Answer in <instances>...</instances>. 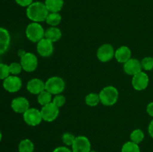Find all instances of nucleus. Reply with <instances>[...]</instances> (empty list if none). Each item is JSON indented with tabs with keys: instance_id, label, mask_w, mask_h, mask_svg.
Listing matches in <instances>:
<instances>
[{
	"instance_id": "f257e3e1",
	"label": "nucleus",
	"mask_w": 153,
	"mask_h": 152,
	"mask_svg": "<svg viewBox=\"0 0 153 152\" xmlns=\"http://www.w3.org/2000/svg\"><path fill=\"white\" fill-rule=\"evenodd\" d=\"M49 10L44 3L35 1L30 4L26 9V15L28 19L34 22H41L46 21L49 14Z\"/></svg>"
},
{
	"instance_id": "f03ea898",
	"label": "nucleus",
	"mask_w": 153,
	"mask_h": 152,
	"mask_svg": "<svg viewBox=\"0 0 153 152\" xmlns=\"http://www.w3.org/2000/svg\"><path fill=\"white\" fill-rule=\"evenodd\" d=\"M100 102L105 106H112L115 104L119 98L117 89L113 86H108L103 88L99 93Z\"/></svg>"
},
{
	"instance_id": "7ed1b4c3",
	"label": "nucleus",
	"mask_w": 153,
	"mask_h": 152,
	"mask_svg": "<svg viewBox=\"0 0 153 152\" xmlns=\"http://www.w3.org/2000/svg\"><path fill=\"white\" fill-rule=\"evenodd\" d=\"M25 34L30 41L33 43H38L40 40L44 38L45 31L39 22H33L27 26Z\"/></svg>"
},
{
	"instance_id": "20e7f679",
	"label": "nucleus",
	"mask_w": 153,
	"mask_h": 152,
	"mask_svg": "<svg viewBox=\"0 0 153 152\" xmlns=\"http://www.w3.org/2000/svg\"><path fill=\"white\" fill-rule=\"evenodd\" d=\"M65 89V82L58 76L51 77L45 82V89L52 95L61 94Z\"/></svg>"
},
{
	"instance_id": "39448f33",
	"label": "nucleus",
	"mask_w": 153,
	"mask_h": 152,
	"mask_svg": "<svg viewBox=\"0 0 153 152\" xmlns=\"http://www.w3.org/2000/svg\"><path fill=\"white\" fill-rule=\"evenodd\" d=\"M20 64L24 71L31 72L37 69L38 61L35 55L31 52H26L21 56Z\"/></svg>"
},
{
	"instance_id": "423d86ee",
	"label": "nucleus",
	"mask_w": 153,
	"mask_h": 152,
	"mask_svg": "<svg viewBox=\"0 0 153 152\" xmlns=\"http://www.w3.org/2000/svg\"><path fill=\"white\" fill-rule=\"evenodd\" d=\"M23 119L27 125L30 126H37L41 123L43 118L40 110L36 108H28L23 113Z\"/></svg>"
},
{
	"instance_id": "0eeeda50",
	"label": "nucleus",
	"mask_w": 153,
	"mask_h": 152,
	"mask_svg": "<svg viewBox=\"0 0 153 152\" xmlns=\"http://www.w3.org/2000/svg\"><path fill=\"white\" fill-rule=\"evenodd\" d=\"M43 120L51 122L57 119L59 115V108L55 105L52 102L42 107L40 110Z\"/></svg>"
},
{
	"instance_id": "6e6552de",
	"label": "nucleus",
	"mask_w": 153,
	"mask_h": 152,
	"mask_svg": "<svg viewBox=\"0 0 153 152\" xmlns=\"http://www.w3.org/2000/svg\"><path fill=\"white\" fill-rule=\"evenodd\" d=\"M115 51L113 46L108 43H105L100 46L97 50V58L101 62L105 63L110 61L114 57Z\"/></svg>"
},
{
	"instance_id": "1a4fd4ad",
	"label": "nucleus",
	"mask_w": 153,
	"mask_h": 152,
	"mask_svg": "<svg viewBox=\"0 0 153 152\" xmlns=\"http://www.w3.org/2000/svg\"><path fill=\"white\" fill-rule=\"evenodd\" d=\"M91 144L89 139L85 136H79L76 137L74 142L72 145L73 152H90Z\"/></svg>"
},
{
	"instance_id": "9d476101",
	"label": "nucleus",
	"mask_w": 153,
	"mask_h": 152,
	"mask_svg": "<svg viewBox=\"0 0 153 152\" xmlns=\"http://www.w3.org/2000/svg\"><path fill=\"white\" fill-rule=\"evenodd\" d=\"M3 87L9 92H16L22 87V80L18 76L9 75L3 81Z\"/></svg>"
},
{
	"instance_id": "9b49d317",
	"label": "nucleus",
	"mask_w": 153,
	"mask_h": 152,
	"mask_svg": "<svg viewBox=\"0 0 153 152\" xmlns=\"http://www.w3.org/2000/svg\"><path fill=\"white\" fill-rule=\"evenodd\" d=\"M131 83L134 89L136 90H143L147 87L149 84V77L146 72L141 71L133 76Z\"/></svg>"
},
{
	"instance_id": "f8f14e48",
	"label": "nucleus",
	"mask_w": 153,
	"mask_h": 152,
	"mask_svg": "<svg viewBox=\"0 0 153 152\" xmlns=\"http://www.w3.org/2000/svg\"><path fill=\"white\" fill-rule=\"evenodd\" d=\"M37 50L39 55L43 58L51 56L54 51L53 43L44 37L37 43Z\"/></svg>"
},
{
	"instance_id": "ddd939ff",
	"label": "nucleus",
	"mask_w": 153,
	"mask_h": 152,
	"mask_svg": "<svg viewBox=\"0 0 153 152\" xmlns=\"http://www.w3.org/2000/svg\"><path fill=\"white\" fill-rule=\"evenodd\" d=\"M123 69L126 74L134 76L142 71L141 63L138 60L131 58L124 63Z\"/></svg>"
},
{
	"instance_id": "4468645a",
	"label": "nucleus",
	"mask_w": 153,
	"mask_h": 152,
	"mask_svg": "<svg viewBox=\"0 0 153 152\" xmlns=\"http://www.w3.org/2000/svg\"><path fill=\"white\" fill-rule=\"evenodd\" d=\"M11 108L17 113L23 114L29 107V101L24 97H17L11 101Z\"/></svg>"
},
{
	"instance_id": "2eb2a0df",
	"label": "nucleus",
	"mask_w": 153,
	"mask_h": 152,
	"mask_svg": "<svg viewBox=\"0 0 153 152\" xmlns=\"http://www.w3.org/2000/svg\"><path fill=\"white\" fill-rule=\"evenodd\" d=\"M27 89L34 95H38L45 90V83L39 78H33L27 83Z\"/></svg>"
},
{
	"instance_id": "dca6fc26",
	"label": "nucleus",
	"mask_w": 153,
	"mask_h": 152,
	"mask_svg": "<svg viewBox=\"0 0 153 152\" xmlns=\"http://www.w3.org/2000/svg\"><path fill=\"white\" fill-rule=\"evenodd\" d=\"M114 57L119 63H125L131 58V49L128 46H121L115 51Z\"/></svg>"
},
{
	"instance_id": "f3484780",
	"label": "nucleus",
	"mask_w": 153,
	"mask_h": 152,
	"mask_svg": "<svg viewBox=\"0 0 153 152\" xmlns=\"http://www.w3.org/2000/svg\"><path fill=\"white\" fill-rule=\"evenodd\" d=\"M10 43V36L8 31L0 27V55L4 54L8 49Z\"/></svg>"
},
{
	"instance_id": "a211bd4d",
	"label": "nucleus",
	"mask_w": 153,
	"mask_h": 152,
	"mask_svg": "<svg viewBox=\"0 0 153 152\" xmlns=\"http://www.w3.org/2000/svg\"><path fill=\"white\" fill-rule=\"evenodd\" d=\"M62 33L61 31L57 27H50L46 31H45L44 37L47 40H50L52 43H55L61 39Z\"/></svg>"
},
{
	"instance_id": "6ab92c4d",
	"label": "nucleus",
	"mask_w": 153,
	"mask_h": 152,
	"mask_svg": "<svg viewBox=\"0 0 153 152\" xmlns=\"http://www.w3.org/2000/svg\"><path fill=\"white\" fill-rule=\"evenodd\" d=\"M44 4L49 13H58L64 6V0H45Z\"/></svg>"
},
{
	"instance_id": "aec40b11",
	"label": "nucleus",
	"mask_w": 153,
	"mask_h": 152,
	"mask_svg": "<svg viewBox=\"0 0 153 152\" xmlns=\"http://www.w3.org/2000/svg\"><path fill=\"white\" fill-rule=\"evenodd\" d=\"M37 101L41 106L46 105L52 101V95L45 89L37 95Z\"/></svg>"
},
{
	"instance_id": "412c9836",
	"label": "nucleus",
	"mask_w": 153,
	"mask_h": 152,
	"mask_svg": "<svg viewBox=\"0 0 153 152\" xmlns=\"http://www.w3.org/2000/svg\"><path fill=\"white\" fill-rule=\"evenodd\" d=\"M18 149L19 152H34V145L31 140L25 139L19 142Z\"/></svg>"
},
{
	"instance_id": "4be33fe9",
	"label": "nucleus",
	"mask_w": 153,
	"mask_h": 152,
	"mask_svg": "<svg viewBox=\"0 0 153 152\" xmlns=\"http://www.w3.org/2000/svg\"><path fill=\"white\" fill-rule=\"evenodd\" d=\"M61 16L59 13H49L46 19V22L51 26L56 27L61 21Z\"/></svg>"
},
{
	"instance_id": "5701e85b",
	"label": "nucleus",
	"mask_w": 153,
	"mask_h": 152,
	"mask_svg": "<svg viewBox=\"0 0 153 152\" xmlns=\"http://www.w3.org/2000/svg\"><path fill=\"white\" fill-rule=\"evenodd\" d=\"M100 102V95L97 93H91L88 94L86 97H85V103L87 105L90 106V107H95L99 104Z\"/></svg>"
},
{
	"instance_id": "b1692460",
	"label": "nucleus",
	"mask_w": 153,
	"mask_h": 152,
	"mask_svg": "<svg viewBox=\"0 0 153 152\" xmlns=\"http://www.w3.org/2000/svg\"><path fill=\"white\" fill-rule=\"evenodd\" d=\"M130 139L131 141L136 144H139L144 139V134L140 129H136L131 132L130 135Z\"/></svg>"
},
{
	"instance_id": "393cba45",
	"label": "nucleus",
	"mask_w": 153,
	"mask_h": 152,
	"mask_svg": "<svg viewBox=\"0 0 153 152\" xmlns=\"http://www.w3.org/2000/svg\"><path fill=\"white\" fill-rule=\"evenodd\" d=\"M121 152H140L138 144L133 142H127L123 145Z\"/></svg>"
},
{
	"instance_id": "a878e982",
	"label": "nucleus",
	"mask_w": 153,
	"mask_h": 152,
	"mask_svg": "<svg viewBox=\"0 0 153 152\" xmlns=\"http://www.w3.org/2000/svg\"><path fill=\"white\" fill-rule=\"evenodd\" d=\"M142 69L146 71H150L153 69V58L152 57H146L141 61Z\"/></svg>"
},
{
	"instance_id": "bb28decb",
	"label": "nucleus",
	"mask_w": 153,
	"mask_h": 152,
	"mask_svg": "<svg viewBox=\"0 0 153 152\" xmlns=\"http://www.w3.org/2000/svg\"><path fill=\"white\" fill-rule=\"evenodd\" d=\"M9 66V70H10V73L12 75H17L19 73L22 72V67L21 66L20 63H12Z\"/></svg>"
},
{
	"instance_id": "cd10ccee",
	"label": "nucleus",
	"mask_w": 153,
	"mask_h": 152,
	"mask_svg": "<svg viewBox=\"0 0 153 152\" xmlns=\"http://www.w3.org/2000/svg\"><path fill=\"white\" fill-rule=\"evenodd\" d=\"M76 139V137L70 133H65L62 136V141L66 145L72 146Z\"/></svg>"
},
{
	"instance_id": "c85d7f7f",
	"label": "nucleus",
	"mask_w": 153,
	"mask_h": 152,
	"mask_svg": "<svg viewBox=\"0 0 153 152\" xmlns=\"http://www.w3.org/2000/svg\"><path fill=\"white\" fill-rule=\"evenodd\" d=\"M52 103L55 104L56 107H58V108L62 107L66 102V98L63 95L61 94H58V95H55V97L52 99Z\"/></svg>"
},
{
	"instance_id": "c756f323",
	"label": "nucleus",
	"mask_w": 153,
	"mask_h": 152,
	"mask_svg": "<svg viewBox=\"0 0 153 152\" xmlns=\"http://www.w3.org/2000/svg\"><path fill=\"white\" fill-rule=\"evenodd\" d=\"M9 66L4 63H0V79L4 80L10 75Z\"/></svg>"
},
{
	"instance_id": "7c9ffc66",
	"label": "nucleus",
	"mask_w": 153,
	"mask_h": 152,
	"mask_svg": "<svg viewBox=\"0 0 153 152\" xmlns=\"http://www.w3.org/2000/svg\"><path fill=\"white\" fill-rule=\"evenodd\" d=\"M33 1L34 0H15V1L22 7H28L30 4L34 2Z\"/></svg>"
},
{
	"instance_id": "2f4dec72",
	"label": "nucleus",
	"mask_w": 153,
	"mask_h": 152,
	"mask_svg": "<svg viewBox=\"0 0 153 152\" xmlns=\"http://www.w3.org/2000/svg\"><path fill=\"white\" fill-rule=\"evenodd\" d=\"M53 152H73L70 149L68 148L65 147V146H61V147H58L53 151Z\"/></svg>"
},
{
	"instance_id": "473e14b6",
	"label": "nucleus",
	"mask_w": 153,
	"mask_h": 152,
	"mask_svg": "<svg viewBox=\"0 0 153 152\" xmlns=\"http://www.w3.org/2000/svg\"><path fill=\"white\" fill-rule=\"evenodd\" d=\"M146 112L150 116L153 117V102L149 103L146 107Z\"/></svg>"
},
{
	"instance_id": "72a5a7b5",
	"label": "nucleus",
	"mask_w": 153,
	"mask_h": 152,
	"mask_svg": "<svg viewBox=\"0 0 153 152\" xmlns=\"http://www.w3.org/2000/svg\"><path fill=\"white\" fill-rule=\"evenodd\" d=\"M148 131H149V134L150 135V137L153 138V119L151 121L150 124H149V128H148Z\"/></svg>"
},
{
	"instance_id": "f704fd0d",
	"label": "nucleus",
	"mask_w": 153,
	"mask_h": 152,
	"mask_svg": "<svg viewBox=\"0 0 153 152\" xmlns=\"http://www.w3.org/2000/svg\"><path fill=\"white\" fill-rule=\"evenodd\" d=\"M1 138H2V134H1V131H0V142H1Z\"/></svg>"
},
{
	"instance_id": "c9c22d12",
	"label": "nucleus",
	"mask_w": 153,
	"mask_h": 152,
	"mask_svg": "<svg viewBox=\"0 0 153 152\" xmlns=\"http://www.w3.org/2000/svg\"><path fill=\"white\" fill-rule=\"evenodd\" d=\"M90 152H98V151H91Z\"/></svg>"
}]
</instances>
